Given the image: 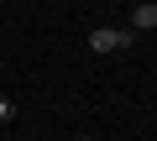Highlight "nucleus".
Returning <instances> with one entry per match:
<instances>
[{
    "instance_id": "obj_1",
    "label": "nucleus",
    "mask_w": 157,
    "mask_h": 141,
    "mask_svg": "<svg viewBox=\"0 0 157 141\" xmlns=\"http://www.w3.org/2000/svg\"><path fill=\"white\" fill-rule=\"evenodd\" d=\"M136 42V32H121V26H94L89 32V47L94 52H121V47H131Z\"/></svg>"
},
{
    "instance_id": "obj_2",
    "label": "nucleus",
    "mask_w": 157,
    "mask_h": 141,
    "mask_svg": "<svg viewBox=\"0 0 157 141\" xmlns=\"http://www.w3.org/2000/svg\"><path fill=\"white\" fill-rule=\"evenodd\" d=\"M136 32H152L157 26V6H136V21H131Z\"/></svg>"
},
{
    "instance_id": "obj_3",
    "label": "nucleus",
    "mask_w": 157,
    "mask_h": 141,
    "mask_svg": "<svg viewBox=\"0 0 157 141\" xmlns=\"http://www.w3.org/2000/svg\"><path fill=\"white\" fill-rule=\"evenodd\" d=\"M78 141H94V136H78Z\"/></svg>"
}]
</instances>
